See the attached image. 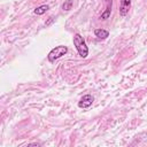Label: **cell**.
Masks as SVG:
<instances>
[{"label":"cell","mask_w":147,"mask_h":147,"mask_svg":"<svg viewBox=\"0 0 147 147\" xmlns=\"http://www.w3.org/2000/svg\"><path fill=\"white\" fill-rule=\"evenodd\" d=\"M68 53V47L64 46V45H60V46H56L54 47L47 55V59L48 61L52 63V62H55L56 60H59L60 57H62L63 55H65Z\"/></svg>","instance_id":"cell-2"},{"label":"cell","mask_w":147,"mask_h":147,"mask_svg":"<svg viewBox=\"0 0 147 147\" xmlns=\"http://www.w3.org/2000/svg\"><path fill=\"white\" fill-rule=\"evenodd\" d=\"M93 101H94V98H93L91 94H85V95H83L82 99L79 100L78 107H79V108H83V109H86V108H88V107L92 106Z\"/></svg>","instance_id":"cell-3"},{"label":"cell","mask_w":147,"mask_h":147,"mask_svg":"<svg viewBox=\"0 0 147 147\" xmlns=\"http://www.w3.org/2000/svg\"><path fill=\"white\" fill-rule=\"evenodd\" d=\"M72 6H74V0H65L62 5V9L64 11H69L70 9H72Z\"/></svg>","instance_id":"cell-8"},{"label":"cell","mask_w":147,"mask_h":147,"mask_svg":"<svg viewBox=\"0 0 147 147\" xmlns=\"http://www.w3.org/2000/svg\"><path fill=\"white\" fill-rule=\"evenodd\" d=\"M54 21H55V18H54V17H49V20H48V21H47V22H46L45 24H46V25L48 26V25H51V24H52V23H53Z\"/></svg>","instance_id":"cell-9"},{"label":"cell","mask_w":147,"mask_h":147,"mask_svg":"<svg viewBox=\"0 0 147 147\" xmlns=\"http://www.w3.org/2000/svg\"><path fill=\"white\" fill-rule=\"evenodd\" d=\"M72 42L78 52V55L80 57H86L88 55V47L86 45L85 39L83 38V36L80 33H76L72 38Z\"/></svg>","instance_id":"cell-1"},{"label":"cell","mask_w":147,"mask_h":147,"mask_svg":"<svg viewBox=\"0 0 147 147\" xmlns=\"http://www.w3.org/2000/svg\"><path fill=\"white\" fill-rule=\"evenodd\" d=\"M131 7V0H119V15L125 16Z\"/></svg>","instance_id":"cell-4"},{"label":"cell","mask_w":147,"mask_h":147,"mask_svg":"<svg viewBox=\"0 0 147 147\" xmlns=\"http://www.w3.org/2000/svg\"><path fill=\"white\" fill-rule=\"evenodd\" d=\"M111 5H113V0H108V1H107V8H106V10L101 14L100 20H107V18H109V16H110V14H111Z\"/></svg>","instance_id":"cell-6"},{"label":"cell","mask_w":147,"mask_h":147,"mask_svg":"<svg viewBox=\"0 0 147 147\" xmlns=\"http://www.w3.org/2000/svg\"><path fill=\"white\" fill-rule=\"evenodd\" d=\"M94 36L98 38V39H107L109 37V31L105 30V29H95L94 30Z\"/></svg>","instance_id":"cell-5"},{"label":"cell","mask_w":147,"mask_h":147,"mask_svg":"<svg viewBox=\"0 0 147 147\" xmlns=\"http://www.w3.org/2000/svg\"><path fill=\"white\" fill-rule=\"evenodd\" d=\"M48 9H49V6H48V5H41V6L37 7L33 11H34L36 15H42V14H45Z\"/></svg>","instance_id":"cell-7"},{"label":"cell","mask_w":147,"mask_h":147,"mask_svg":"<svg viewBox=\"0 0 147 147\" xmlns=\"http://www.w3.org/2000/svg\"><path fill=\"white\" fill-rule=\"evenodd\" d=\"M105 1H106V2H107V1H108V0H105Z\"/></svg>","instance_id":"cell-10"}]
</instances>
